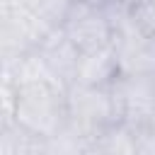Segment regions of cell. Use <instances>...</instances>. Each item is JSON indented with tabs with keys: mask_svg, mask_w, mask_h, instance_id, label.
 Here are the masks:
<instances>
[{
	"mask_svg": "<svg viewBox=\"0 0 155 155\" xmlns=\"http://www.w3.org/2000/svg\"><path fill=\"white\" fill-rule=\"evenodd\" d=\"M15 121L44 138L61 133L68 128V90L51 80L19 85Z\"/></svg>",
	"mask_w": 155,
	"mask_h": 155,
	"instance_id": "6da1fadb",
	"label": "cell"
},
{
	"mask_svg": "<svg viewBox=\"0 0 155 155\" xmlns=\"http://www.w3.org/2000/svg\"><path fill=\"white\" fill-rule=\"evenodd\" d=\"M116 124L119 119L111 87L73 85L68 90V128H73L78 136L92 140Z\"/></svg>",
	"mask_w": 155,
	"mask_h": 155,
	"instance_id": "7a4b0ae2",
	"label": "cell"
},
{
	"mask_svg": "<svg viewBox=\"0 0 155 155\" xmlns=\"http://www.w3.org/2000/svg\"><path fill=\"white\" fill-rule=\"evenodd\" d=\"M111 97L116 107L119 124L145 131L155 119V73H131L121 75L111 85Z\"/></svg>",
	"mask_w": 155,
	"mask_h": 155,
	"instance_id": "3957f363",
	"label": "cell"
},
{
	"mask_svg": "<svg viewBox=\"0 0 155 155\" xmlns=\"http://www.w3.org/2000/svg\"><path fill=\"white\" fill-rule=\"evenodd\" d=\"M27 5L15 10H0V56L19 58L39 48V44L51 34Z\"/></svg>",
	"mask_w": 155,
	"mask_h": 155,
	"instance_id": "277c9868",
	"label": "cell"
},
{
	"mask_svg": "<svg viewBox=\"0 0 155 155\" xmlns=\"http://www.w3.org/2000/svg\"><path fill=\"white\" fill-rule=\"evenodd\" d=\"M61 29L82 53L111 46V36H114V27L107 15V7L94 5L90 0H80L70 10V15Z\"/></svg>",
	"mask_w": 155,
	"mask_h": 155,
	"instance_id": "5b68a950",
	"label": "cell"
},
{
	"mask_svg": "<svg viewBox=\"0 0 155 155\" xmlns=\"http://www.w3.org/2000/svg\"><path fill=\"white\" fill-rule=\"evenodd\" d=\"M39 58L44 61L48 75L65 90H70L78 80V65L82 51L63 34V29H53L36 48Z\"/></svg>",
	"mask_w": 155,
	"mask_h": 155,
	"instance_id": "8992f818",
	"label": "cell"
},
{
	"mask_svg": "<svg viewBox=\"0 0 155 155\" xmlns=\"http://www.w3.org/2000/svg\"><path fill=\"white\" fill-rule=\"evenodd\" d=\"M119 78H121V65H119V56H116L114 46L85 51L80 56L75 85H82V87H111Z\"/></svg>",
	"mask_w": 155,
	"mask_h": 155,
	"instance_id": "52a82bcc",
	"label": "cell"
},
{
	"mask_svg": "<svg viewBox=\"0 0 155 155\" xmlns=\"http://www.w3.org/2000/svg\"><path fill=\"white\" fill-rule=\"evenodd\" d=\"M80 155H140L138 133L124 124H116L97 138L87 140Z\"/></svg>",
	"mask_w": 155,
	"mask_h": 155,
	"instance_id": "ba28073f",
	"label": "cell"
},
{
	"mask_svg": "<svg viewBox=\"0 0 155 155\" xmlns=\"http://www.w3.org/2000/svg\"><path fill=\"white\" fill-rule=\"evenodd\" d=\"M46 138L17 121L0 124V155H44Z\"/></svg>",
	"mask_w": 155,
	"mask_h": 155,
	"instance_id": "9c48e42d",
	"label": "cell"
},
{
	"mask_svg": "<svg viewBox=\"0 0 155 155\" xmlns=\"http://www.w3.org/2000/svg\"><path fill=\"white\" fill-rule=\"evenodd\" d=\"M80 0H27V7L48 27V29H61L63 22L68 19L70 10Z\"/></svg>",
	"mask_w": 155,
	"mask_h": 155,
	"instance_id": "30bf717a",
	"label": "cell"
},
{
	"mask_svg": "<svg viewBox=\"0 0 155 155\" xmlns=\"http://www.w3.org/2000/svg\"><path fill=\"white\" fill-rule=\"evenodd\" d=\"M85 138L78 136L73 128H63L61 133L46 138V145H44V155H80L82 148H85Z\"/></svg>",
	"mask_w": 155,
	"mask_h": 155,
	"instance_id": "8fae6325",
	"label": "cell"
},
{
	"mask_svg": "<svg viewBox=\"0 0 155 155\" xmlns=\"http://www.w3.org/2000/svg\"><path fill=\"white\" fill-rule=\"evenodd\" d=\"M128 15L143 36H155V0H140Z\"/></svg>",
	"mask_w": 155,
	"mask_h": 155,
	"instance_id": "7c38bea8",
	"label": "cell"
},
{
	"mask_svg": "<svg viewBox=\"0 0 155 155\" xmlns=\"http://www.w3.org/2000/svg\"><path fill=\"white\" fill-rule=\"evenodd\" d=\"M138 143H140V155H155V119L145 131L138 133Z\"/></svg>",
	"mask_w": 155,
	"mask_h": 155,
	"instance_id": "4fadbf2b",
	"label": "cell"
},
{
	"mask_svg": "<svg viewBox=\"0 0 155 155\" xmlns=\"http://www.w3.org/2000/svg\"><path fill=\"white\" fill-rule=\"evenodd\" d=\"M148 56H150V65L155 70V36H148Z\"/></svg>",
	"mask_w": 155,
	"mask_h": 155,
	"instance_id": "5bb4252c",
	"label": "cell"
}]
</instances>
